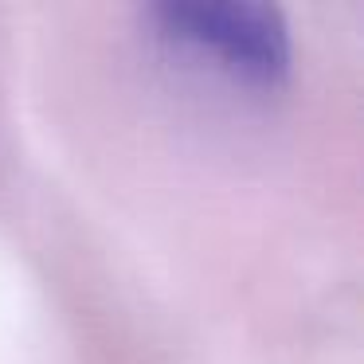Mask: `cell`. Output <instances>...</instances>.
<instances>
[{
  "label": "cell",
  "mask_w": 364,
  "mask_h": 364,
  "mask_svg": "<svg viewBox=\"0 0 364 364\" xmlns=\"http://www.w3.org/2000/svg\"><path fill=\"white\" fill-rule=\"evenodd\" d=\"M153 40L173 59L251 90H274L290 75V36L274 4L168 0L149 12Z\"/></svg>",
  "instance_id": "obj_1"
}]
</instances>
